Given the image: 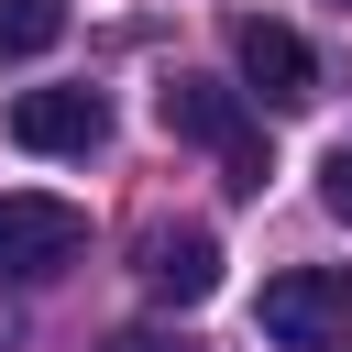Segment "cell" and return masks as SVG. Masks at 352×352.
Returning <instances> with one entry per match:
<instances>
[{"label": "cell", "instance_id": "1", "mask_svg": "<svg viewBox=\"0 0 352 352\" xmlns=\"http://www.w3.org/2000/svg\"><path fill=\"white\" fill-rule=\"evenodd\" d=\"M154 110H165V132L209 143L231 187H264V176H275V165H264V121H253V99H242V88H220V77H187V66H176V77L154 88Z\"/></svg>", "mask_w": 352, "mask_h": 352}, {"label": "cell", "instance_id": "2", "mask_svg": "<svg viewBox=\"0 0 352 352\" xmlns=\"http://www.w3.org/2000/svg\"><path fill=\"white\" fill-rule=\"evenodd\" d=\"M253 319L275 352H352V264H286Z\"/></svg>", "mask_w": 352, "mask_h": 352}, {"label": "cell", "instance_id": "3", "mask_svg": "<svg viewBox=\"0 0 352 352\" xmlns=\"http://www.w3.org/2000/svg\"><path fill=\"white\" fill-rule=\"evenodd\" d=\"M88 253V220L66 198H0V286H55Z\"/></svg>", "mask_w": 352, "mask_h": 352}, {"label": "cell", "instance_id": "4", "mask_svg": "<svg viewBox=\"0 0 352 352\" xmlns=\"http://www.w3.org/2000/svg\"><path fill=\"white\" fill-rule=\"evenodd\" d=\"M231 55H242V88L253 99H275V110H308L319 99V55H308V33L297 22H231Z\"/></svg>", "mask_w": 352, "mask_h": 352}, {"label": "cell", "instance_id": "5", "mask_svg": "<svg viewBox=\"0 0 352 352\" xmlns=\"http://www.w3.org/2000/svg\"><path fill=\"white\" fill-rule=\"evenodd\" d=\"M11 143L22 154H99L110 143V99L99 88H22L11 99Z\"/></svg>", "mask_w": 352, "mask_h": 352}, {"label": "cell", "instance_id": "6", "mask_svg": "<svg viewBox=\"0 0 352 352\" xmlns=\"http://www.w3.org/2000/svg\"><path fill=\"white\" fill-rule=\"evenodd\" d=\"M143 297L154 308H209L220 297V242L198 231V220H165V231H143Z\"/></svg>", "mask_w": 352, "mask_h": 352}, {"label": "cell", "instance_id": "7", "mask_svg": "<svg viewBox=\"0 0 352 352\" xmlns=\"http://www.w3.org/2000/svg\"><path fill=\"white\" fill-rule=\"evenodd\" d=\"M66 33V0H0V66H22V55H44Z\"/></svg>", "mask_w": 352, "mask_h": 352}, {"label": "cell", "instance_id": "8", "mask_svg": "<svg viewBox=\"0 0 352 352\" xmlns=\"http://www.w3.org/2000/svg\"><path fill=\"white\" fill-rule=\"evenodd\" d=\"M319 198H330V220H352V143H330V165H319Z\"/></svg>", "mask_w": 352, "mask_h": 352}, {"label": "cell", "instance_id": "9", "mask_svg": "<svg viewBox=\"0 0 352 352\" xmlns=\"http://www.w3.org/2000/svg\"><path fill=\"white\" fill-rule=\"evenodd\" d=\"M99 352H187V341H176V330H110Z\"/></svg>", "mask_w": 352, "mask_h": 352}, {"label": "cell", "instance_id": "10", "mask_svg": "<svg viewBox=\"0 0 352 352\" xmlns=\"http://www.w3.org/2000/svg\"><path fill=\"white\" fill-rule=\"evenodd\" d=\"M0 352H11V330H0Z\"/></svg>", "mask_w": 352, "mask_h": 352}, {"label": "cell", "instance_id": "11", "mask_svg": "<svg viewBox=\"0 0 352 352\" xmlns=\"http://www.w3.org/2000/svg\"><path fill=\"white\" fill-rule=\"evenodd\" d=\"M341 11H352V0H341Z\"/></svg>", "mask_w": 352, "mask_h": 352}]
</instances>
